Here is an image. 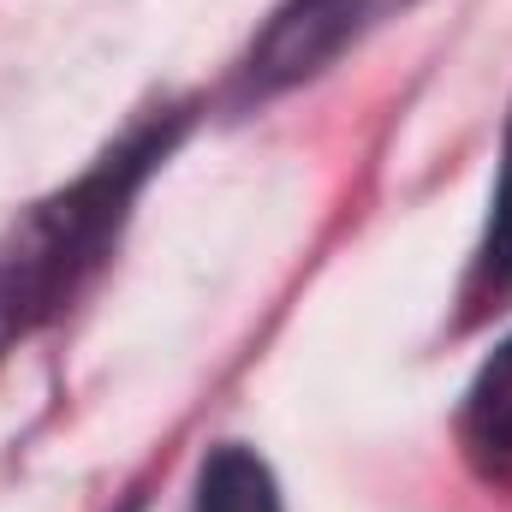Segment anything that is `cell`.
I'll list each match as a JSON object with an SVG mask.
<instances>
[{"mask_svg": "<svg viewBox=\"0 0 512 512\" xmlns=\"http://www.w3.org/2000/svg\"><path fill=\"white\" fill-rule=\"evenodd\" d=\"M459 441L477 477L512 483V340H501V352L477 370L459 411Z\"/></svg>", "mask_w": 512, "mask_h": 512, "instance_id": "cell-3", "label": "cell"}, {"mask_svg": "<svg viewBox=\"0 0 512 512\" xmlns=\"http://www.w3.org/2000/svg\"><path fill=\"white\" fill-rule=\"evenodd\" d=\"M471 304L477 310H501L512 304V126L501 143V179L489 197V227L477 245V268H471Z\"/></svg>", "mask_w": 512, "mask_h": 512, "instance_id": "cell-5", "label": "cell"}, {"mask_svg": "<svg viewBox=\"0 0 512 512\" xmlns=\"http://www.w3.org/2000/svg\"><path fill=\"white\" fill-rule=\"evenodd\" d=\"M167 143L173 131H143L120 143L96 173H84L66 197L42 203L12 233V245L0 251V340L48 322L78 292V280L102 262L108 239L126 221V203L137 197L143 173L167 155Z\"/></svg>", "mask_w": 512, "mask_h": 512, "instance_id": "cell-1", "label": "cell"}, {"mask_svg": "<svg viewBox=\"0 0 512 512\" xmlns=\"http://www.w3.org/2000/svg\"><path fill=\"white\" fill-rule=\"evenodd\" d=\"M197 512H280V489L268 477V465L251 447L227 441L203 459L197 477Z\"/></svg>", "mask_w": 512, "mask_h": 512, "instance_id": "cell-4", "label": "cell"}, {"mask_svg": "<svg viewBox=\"0 0 512 512\" xmlns=\"http://www.w3.org/2000/svg\"><path fill=\"white\" fill-rule=\"evenodd\" d=\"M399 6L411 0H286L251 48V90H286L298 78H316L334 54H346Z\"/></svg>", "mask_w": 512, "mask_h": 512, "instance_id": "cell-2", "label": "cell"}]
</instances>
